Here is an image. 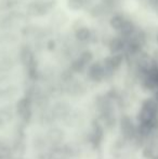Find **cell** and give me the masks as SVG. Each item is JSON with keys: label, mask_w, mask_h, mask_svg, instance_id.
<instances>
[{"label": "cell", "mask_w": 158, "mask_h": 159, "mask_svg": "<svg viewBox=\"0 0 158 159\" xmlns=\"http://www.w3.org/2000/svg\"><path fill=\"white\" fill-rule=\"evenodd\" d=\"M56 0H32L27 4V13L30 16L41 17L56 7Z\"/></svg>", "instance_id": "cell-1"}, {"label": "cell", "mask_w": 158, "mask_h": 159, "mask_svg": "<svg viewBox=\"0 0 158 159\" xmlns=\"http://www.w3.org/2000/svg\"><path fill=\"white\" fill-rule=\"evenodd\" d=\"M24 20V14L20 11H10L0 15V30H12Z\"/></svg>", "instance_id": "cell-2"}, {"label": "cell", "mask_w": 158, "mask_h": 159, "mask_svg": "<svg viewBox=\"0 0 158 159\" xmlns=\"http://www.w3.org/2000/svg\"><path fill=\"white\" fill-rule=\"evenodd\" d=\"M124 61V53H120V54H110L108 57H104V60L102 61V64H103L104 69H105L106 77L116 73L120 67L122 66Z\"/></svg>", "instance_id": "cell-3"}, {"label": "cell", "mask_w": 158, "mask_h": 159, "mask_svg": "<svg viewBox=\"0 0 158 159\" xmlns=\"http://www.w3.org/2000/svg\"><path fill=\"white\" fill-rule=\"evenodd\" d=\"M87 77L90 81L92 82H102L104 79L106 78V74H105V69L104 66L102 64V62L100 61H94L93 63H91L88 66L86 70Z\"/></svg>", "instance_id": "cell-4"}, {"label": "cell", "mask_w": 158, "mask_h": 159, "mask_svg": "<svg viewBox=\"0 0 158 159\" xmlns=\"http://www.w3.org/2000/svg\"><path fill=\"white\" fill-rule=\"evenodd\" d=\"M19 60L26 69L33 66H37L36 57L33 48L29 44H23L19 50Z\"/></svg>", "instance_id": "cell-5"}, {"label": "cell", "mask_w": 158, "mask_h": 159, "mask_svg": "<svg viewBox=\"0 0 158 159\" xmlns=\"http://www.w3.org/2000/svg\"><path fill=\"white\" fill-rule=\"evenodd\" d=\"M127 46V40L121 38L120 36H116V37H112L107 43V48L111 54H120L126 51Z\"/></svg>", "instance_id": "cell-6"}, {"label": "cell", "mask_w": 158, "mask_h": 159, "mask_svg": "<svg viewBox=\"0 0 158 159\" xmlns=\"http://www.w3.org/2000/svg\"><path fill=\"white\" fill-rule=\"evenodd\" d=\"M92 30L88 27V26H84L81 25L79 26L78 28L75 30L74 36H75V39L79 42H88L92 39Z\"/></svg>", "instance_id": "cell-7"}, {"label": "cell", "mask_w": 158, "mask_h": 159, "mask_svg": "<svg viewBox=\"0 0 158 159\" xmlns=\"http://www.w3.org/2000/svg\"><path fill=\"white\" fill-rule=\"evenodd\" d=\"M137 26L133 23L131 20H127V22L124 23V25L122 26V28L119 30V36L121 38H124V40H129L130 38H132L134 36L135 32H137Z\"/></svg>", "instance_id": "cell-8"}, {"label": "cell", "mask_w": 158, "mask_h": 159, "mask_svg": "<svg viewBox=\"0 0 158 159\" xmlns=\"http://www.w3.org/2000/svg\"><path fill=\"white\" fill-rule=\"evenodd\" d=\"M127 20L124 17V15L120 14V13H115L108 20V24H110V27L112 28L115 32H118L122 28V26L124 25V23L127 22Z\"/></svg>", "instance_id": "cell-9"}, {"label": "cell", "mask_w": 158, "mask_h": 159, "mask_svg": "<svg viewBox=\"0 0 158 159\" xmlns=\"http://www.w3.org/2000/svg\"><path fill=\"white\" fill-rule=\"evenodd\" d=\"M21 2L22 0H0V11L4 13L14 11L21 4Z\"/></svg>", "instance_id": "cell-10"}, {"label": "cell", "mask_w": 158, "mask_h": 159, "mask_svg": "<svg viewBox=\"0 0 158 159\" xmlns=\"http://www.w3.org/2000/svg\"><path fill=\"white\" fill-rule=\"evenodd\" d=\"M14 66V62L11 57L8 55H0V73H6L12 69Z\"/></svg>", "instance_id": "cell-11"}, {"label": "cell", "mask_w": 158, "mask_h": 159, "mask_svg": "<svg viewBox=\"0 0 158 159\" xmlns=\"http://www.w3.org/2000/svg\"><path fill=\"white\" fill-rule=\"evenodd\" d=\"M77 59H78L79 61H81L82 63L88 67L91 63L94 62V54H93V52L91 50L86 49V50L81 51V52L79 53V55L77 57Z\"/></svg>", "instance_id": "cell-12"}, {"label": "cell", "mask_w": 158, "mask_h": 159, "mask_svg": "<svg viewBox=\"0 0 158 159\" xmlns=\"http://www.w3.org/2000/svg\"><path fill=\"white\" fill-rule=\"evenodd\" d=\"M88 67L86 66L81 61H79L78 59H74L70 63V69L72 73H75V74H82L87 70Z\"/></svg>", "instance_id": "cell-13"}, {"label": "cell", "mask_w": 158, "mask_h": 159, "mask_svg": "<svg viewBox=\"0 0 158 159\" xmlns=\"http://www.w3.org/2000/svg\"><path fill=\"white\" fill-rule=\"evenodd\" d=\"M87 0H67V7L72 11H79L86 6Z\"/></svg>", "instance_id": "cell-14"}, {"label": "cell", "mask_w": 158, "mask_h": 159, "mask_svg": "<svg viewBox=\"0 0 158 159\" xmlns=\"http://www.w3.org/2000/svg\"><path fill=\"white\" fill-rule=\"evenodd\" d=\"M91 16L93 17H97L103 13V6L102 4H95V6L91 7L90 11H89Z\"/></svg>", "instance_id": "cell-15"}, {"label": "cell", "mask_w": 158, "mask_h": 159, "mask_svg": "<svg viewBox=\"0 0 158 159\" xmlns=\"http://www.w3.org/2000/svg\"><path fill=\"white\" fill-rule=\"evenodd\" d=\"M46 46H47V49H48L49 51H52V50H54V49H55L56 42H55L54 39H49L48 41H47Z\"/></svg>", "instance_id": "cell-16"}, {"label": "cell", "mask_w": 158, "mask_h": 159, "mask_svg": "<svg viewBox=\"0 0 158 159\" xmlns=\"http://www.w3.org/2000/svg\"><path fill=\"white\" fill-rule=\"evenodd\" d=\"M148 4H150L151 7H153V8H155L157 10L158 9V0H147Z\"/></svg>", "instance_id": "cell-17"}, {"label": "cell", "mask_w": 158, "mask_h": 159, "mask_svg": "<svg viewBox=\"0 0 158 159\" xmlns=\"http://www.w3.org/2000/svg\"><path fill=\"white\" fill-rule=\"evenodd\" d=\"M155 41H156V43L158 44V30H157L156 35H155Z\"/></svg>", "instance_id": "cell-18"}, {"label": "cell", "mask_w": 158, "mask_h": 159, "mask_svg": "<svg viewBox=\"0 0 158 159\" xmlns=\"http://www.w3.org/2000/svg\"><path fill=\"white\" fill-rule=\"evenodd\" d=\"M157 15H158V9H157Z\"/></svg>", "instance_id": "cell-19"}]
</instances>
